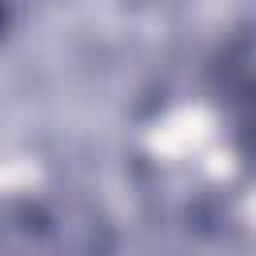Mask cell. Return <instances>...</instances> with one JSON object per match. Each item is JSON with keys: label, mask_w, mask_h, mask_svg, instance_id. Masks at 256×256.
<instances>
[{"label": "cell", "mask_w": 256, "mask_h": 256, "mask_svg": "<svg viewBox=\"0 0 256 256\" xmlns=\"http://www.w3.org/2000/svg\"><path fill=\"white\" fill-rule=\"evenodd\" d=\"M0 20H4V8H0Z\"/></svg>", "instance_id": "obj_1"}]
</instances>
